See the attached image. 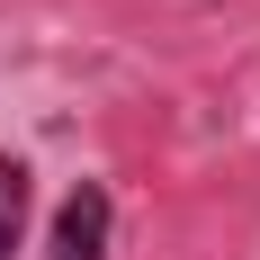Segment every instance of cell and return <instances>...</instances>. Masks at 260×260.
I'll list each match as a JSON object with an SVG mask.
<instances>
[{"instance_id": "obj_2", "label": "cell", "mask_w": 260, "mask_h": 260, "mask_svg": "<svg viewBox=\"0 0 260 260\" xmlns=\"http://www.w3.org/2000/svg\"><path fill=\"white\" fill-rule=\"evenodd\" d=\"M27 242V161H9L0 153V260Z\"/></svg>"}, {"instance_id": "obj_1", "label": "cell", "mask_w": 260, "mask_h": 260, "mask_svg": "<svg viewBox=\"0 0 260 260\" xmlns=\"http://www.w3.org/2000/svg\"><path fill=\"white\" fill-rule=\"evenodd\" d=\"M108 224H117L108 188L81 180L72 198H63V215H54V251H45V260H108Z\"/></svg>"}]
</instances>
